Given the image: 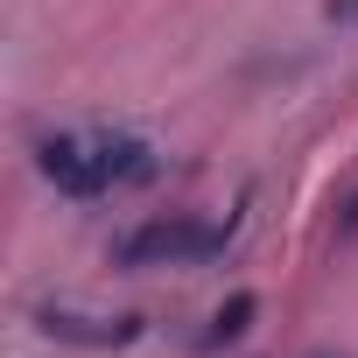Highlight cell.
<instances>
[{"label": "cell", "mask_w": 358, "mask_h": 358, "mask_svg": "<svg viewBox=\"0 0 358 358\" xmlns=\"http://www.w3.org/2000/svg\"><path fill=\"white\" fill-rule=\"evenodd\" d=\"M232 225H239V218L204 225V218H190V211L141 218L134 232L113 239V267H120V274H148V267H204V260H218V253L232 246Z\"/></svg>", "instance_id": "1"}, {"label": "cell", "mask_w": 358, "mask_h": 358, "mask_svg": "<svg viewBox=\"0 0 358 358\" xmlns=\"http://www.w3.org/2000/svg\"><path fill=\"white\" fill-rule=\"evenodd\" d=\"M36 169H43V183L57 197H71V204H106L113 197V176H106L92 134H36Z\"/></svg>", "instance_id": "2"}, {"label": "cell", "mask_w": 358, "mask_h": 358, "mask_svg": "<svg viewBox=\"0 0 358 358\" xmlns=\"http://www.w3.org/2000/svg\"><path fill=\"white\" fill-rule=\"evenodd\" d=\"M36 330L57 344H85V351H120L141 337V316H99V309H64V302H36Z\"/></svg>", "instance_id": "3"}, {"label": "cell", "mask_w": 358, "mask_h": 358, "mask_svg": "<svg viewBox=\"0 0 358 358\" xmlns=\"http://www.w3.org/2000/svg\"><path fill=\"white\" fill-rule=\"evenodd\" d=\"M92 141H99V162H106V176H113V190H141V183L162 176L155 141H141V134H127V127H92Z\"/></svg>", "instance_id": "4"}, {"label": "cell", "mask_w": 358, "mask_h": 358, "mask_svg": "<svg viewBox=\"0 0 358 358\" xmlns=\"http://www.w3.org/2000/svg\"><path fill=\"white\" fill-rule=\"evenodd\" d=\"M253 309H260L253 295H232V302H218V316H211V330H204V344L218 351V344H232V337H246V330H253Z\"/></svg>", "instance_id": "5"}, {"label": "cell", "mask_w": 358, "mask_h": 358, "mask_svg": "<svg viewBox=\"0 0 358 358\" xmlns=\"http://www.w3.org/2000/svg\"><path fill=\"white\" fill-rule=\"evenodd\" d=\"M323 15H330L337 29H351V22H358V0H323Z\"/></svg>", "instance_id": "6"}]
</instances>
